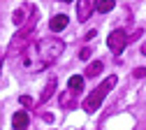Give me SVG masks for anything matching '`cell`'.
<instances>
[{
  "label": "cell",
  "mask_w": 146,
  "mask_h": 130,
  "mask_svg": "<svg viewBox=\"0 0 146 130\" xmlns=\"http://www.w3.org/2000/svg\"><path fill=\"white\" fill-rule=\"evenodd\" d=\"M65 51V44L58 37H44V40H33L21 51V67L28 72H42L49 65L58 61V56Z\"/></svg>",
  "instance_id": "obj_1"
},
{
  "label": "cell",
  "mask_w": 146,
  "mask_h": 130,
  "mask_svg": "<svg viewBox=\"0 0 146 130\" xmlns=\"http://www.w3.org/2000/svg\"><path fill=\"white\" fill-rule=\"evenodd\" d=\"M37 16H40V12L33 9V14L28 16V21L23 23V28L14 35V40H12V44H9V56H19V51L26 49V44L30 42V35H33V30H35V23H37Z\"/></svg>",
  "instance_id": "obj_2"
},
{
  "label": "cell",
  "mask_w": 146,
  "mask_h": 130,
  "mask_svg": "<svg viewBox=\"0 0 146 130\" xmlns=\"http://www.w3.org/2000/svg\"><path fill=\"white\" fill-rule=\"evenodd\" d=\"M116 81H118V79H116V74L107 77V79H104V81H102V84H100V86H98V88H95V91H93V93H90V95L81 102V107H84L86 111H95V109L102 105V100L107 98V93L116 86Z\"/></svg>",
  "instance_id": "obj_3"
},
{
  "label": "cell",
  "mask_w": 146,
  "mask_h": 130,
  "mask_svg": "<svg viewBox=\"0 0 146 130\" xmlns=\"http://www.w3.org/2000/svg\"><path fill=\"white\" fill-rule=\"evenodd\" d=\"M127 42H130V40H127V35L123 30H111V35L107 37V47L111 49L114 53H123V49H125Z\"/></svg>",
  "instance_id": "obj_4"
},
{
  "label": "cell",
  "mask_w": 146,
  "mask_h": 130,
  "mask_svg": "<svg viewBox=\"0 0 146 130\" xmlns=\"http://www.w3.org/2000/svg\"><path fill=\"white\" fill-rule=\"evenodd\" d=\"M93 12H95V0H77V19L79 21H88Z\"/></svg>",
  "instance_id": "obj_5"
},
{
  "label": "cell",
  "mask_w": 146,
  "mask_h": 130,
  "mask_svg": "<svg viewBox=\"0 0 146 130\" xmlns=\"http://www.w3.org/2000/svg\"><path fill=\"white\" fill-rule=\"evenodd\" d=\"M33 9H35V7H30V5H23V7H19V9L14 12V16H12V21H14L16 26H21V23H26V21H28V16L33 14Z\"/></svg>",
  "instance_id": "obj_6"
},
{
  "label": "cell",
  "mask_w": 146,
  "mask_h": 130,
  "mask_svg": "<svg viewBox=\"0 0 146 130\" xmlns=\"http://www.w3.org/2000/svg\"><path fill=\"white\" fill-rule=\"evenodd\" d=\"M28 123H30L28 111H16L14 119H12V128H14V130H26V128H28Z\"/></svg>",
  "instance_id": "obj_7"
},
{
  "label": "cell",
  "mask_w": 146,
  "mask_h": 130,
  "mask_svg": "<svg viewBox=\"0 0 146 130\" xmlns=\"http://www.w3.org/2000/svg\"><path fill=\"white\" fill-rule=\"evenodd\" d=\"M58 102H60V107H63V109H72V107H77V100H74V93H72V91L60 93Z\"/></svg>",
  "instance_id": "obj_8"
},
{
  "label": "cell",
  "mask_w": 146,
  "mask_h": 130,
  "mask_svg": "<svg viewBox=\"0 0 146 130\" xmlns=\"http://www.w3.org/2000/svg\"><path fill=\"white\" fill-rule=\"evenodd\" d=\"M65 26H67V16H65V14H56V16H53L51 21H49V28H51L53 33H58V30H63Z\"/></svg>",
  "instance_id": "obj_9"
},
{
  "label": "cell",
  "mask_w": 146,
  "mask_h": 130,
  "mask_svg": "<svg viewBox=\"0 0 146 130\" xmlns=\"http://www.w3.org/2000/svg\"><path fill=\"white\" fill-rule=\"evenodd\" d=\"M53 93H56V79H49V81H46V86H44V91H42V95H40V102L51 100Z\"/></svg>",
  "instance_id": "obj_10"
},
{
  "label": "cell",
  "mask_w": 146,
  "mask_h": 130,
  "mask_svg": "<svg viewBox=\"0 0 146 130\" xmlns=\"http://www.w3.org/2000/svg\"><path fill=\"white\" fill-rule=\"evenodd\" d=\"M67 86H70V91L72 93H79L81 88H84V77H81V74H74V77H70V81H67Z\"/></svg>",
  "instance_id": "obj_11"
},
{
  "label": "cell",
  "mask_w": 146,
  "mask_h": 130,
  "mask_svg": "<svg viewBox=\"0 0 146 130\" xmlns=\"http://www.w3.org/2000/svg\"><path fill=\"white\" fill-rule=\"evenodd\" d=\"M114 5H116V0H98V3H95V9L102 12V14H107L109 9H114Z\"/></svg>",
  "instance_id": "obj_12"
},
{
  "label": "cell",
  "mask_w": 146,
  "mask_h": 130,
  "mask_svg": "<svg viewBox=\"0 0 146 130\" xmlns=\"http://www.w3.org/2000/svg\"><path fill=\"white\" fill-rule=\"evenodd\" d=\"M102 67H104V65H102L100 61H95V63H90V65L86 67V77H98V74L102 72Z\"/></svg>",
  "instance_id": "obj_13"
},
{
  "label": "cell",
  "mask_w": 146,
  "mask_h": 130,
  "mask_svg": "<svg viewBox=\"0 0 146 130\" xmlns=\"http://www.w3.org/2000/svg\"><path fill=\"white\" fill-rule=\"evenodd\" d=\"M79 58H81V61H88V58H90V49H88V47H86V49H81Z\"/></svg>",
  "instance_id": "obj_14"
},
{
  "label": "cell",
  "mask_w": 146,
  "mask_h": 130,
  "mask_svg": "<svg viewBox=\"0 0 146 130\" xmlns=\"http://www.w3.org/2000/svg\"><path fill=\"white\" fill-rule=\"evenodd\" d=\"M132 74H135L137 79H141V77H146V67H137V70H135Z\"/></svg>",
  "instance_id": "obj_15"
},
{
  "label": "cell",
  "mask_w": 146,
  "mask_h": 130,
  "mask_svg": "<svg viewBox=\"0 0 146 130\" xmlns=\"http://www.w3.org/2000/svg\"><path fill=\"white\" fill-rule=\"evenodd\" d=\"M21 105H23V107H30V105H33V100H30L28 95H23V98H21Z\"/></svg>",
  "instance_id": "obj_16"
},
{
  "label": "cell",
  "mask_w": 146,
  "mask_h": 130,
  "mask_svg": "<svg viewBox=\"0 0 146 130\" xmlns=\"http://www.w3.org/2000/svg\"><path fill=\"white\" fill-rule=\"evenodd\" d=\"M141 53H144V56H146V42H144V44H141Z\"/></svg>",
  "instance_id": "obj_17"
},
{
  "label": "cell",
  "mask_w": 146,
  "mask_h": 130,
  "mask_svg": "<svg viewBox=\"0 0 146 130\" xmlns=\"http://www.w3.org/2000/svg\"><path fill=\"white\" fill-rule=\"evenodd\" d=\"M0 70H3V53H0Z\"/></svg>",
  "instance_id": "obj_18"
},
{
  "label": "cell",
  "mask_w": 146,
  "mask_h": 130,
  "mask_svg": "<svg viewBox=\"0 0 146 130\" xmlns=\"http://www.w3.org/2000/svg\"><path fill=\"white\" fill-rule=\"evenodd\" d=\"M63 3H72V0H63Z\"/></svg>",
  "instance_id": "obj_19"
}]
</instances>
